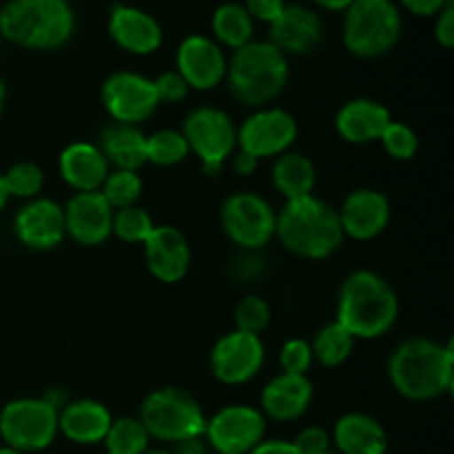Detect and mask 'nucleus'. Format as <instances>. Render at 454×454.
I'll return each instance as SVG.
<instances>
[{
    "label": "nucleus",
    "mask_w": 454,
    "mask_h": 454,
    "mask_svg": "<svg viewBox=\"0 0 454 454\" xmlns=\"http://www.w3.org/2000/svg\"><path fill=\"white\" fill-rule=\"evenodd\" d=\"M58 434V408L44 397L13 399L0 411L4 446L27 454L44 450Z\"/></svg>",
    "instance_id": "1a4fd4ad"
},
{
    "label": "nucleus",
    "mask_w": 454,
    "mask_h": 454,
    "mask_svg": "<svg viewBox=\"0 0 454 454\" xmlns=\"http://www.w3.org/2000/svg\"><path fill=\"white\" fill-rule=\"evenodd\" d=\"M333 442L340 454H386L388 434L375 417L366 412H346L333 428Z\"/></svg>",
    "instance_id": "a878e982"
},
{
    "label": "nucleus",
    "mask_w": 454,
    "mask_h": 454,
    "mask_svg": "<svg viewBox=\"0 0 454 454\" xmlns=\"http://www.w3.org/2000/svg\"><path fill=\"white\" fill-rule=\"evenodd\" d=\"M266 417L248 403H231L207 419L204 439L215 454H248L264 442Z\"/></svg>",
    "instance_id": "f8f14e48"
},
{
    "label": "nucleus",
    "mask_w": 454,
    "mask_h": 454,
    "mask_svg": "<svg viewBox=\"0 0 454 454\" xmlns=\"http://www.w3.org/2000/svg\"><path fill=\"white\" fill-rule=\"evenodd\" d=\"M380 142L384 145L386 153L393 160H399V162H408V160L415 158L417 151H419V136H417L408 124L397 122V120H393V122L386 127Z\"/></svg>",
    "instance_id": "e433bc0d"
},
{
    "label": "nucleus",
    "mask_w": 454,
    "mask_h": 454,
    "mask_svg": "<svg viewBox=\"0 0 454 454\" xmlns=\"http://www.w3.org/2000/svg\"><path fill=\"white\" fill-rule=\"evenodd\" d=\"M248 454H300V452H297V448L293 446V442H286V439H266V442L257 443V446Z\"/></svg>",
    "instance_id": "c03bdc74"
},
{
    "label": "nucleus",
    "mask_w": 454,
    "mask_h": 454,
    "mask_svg": "<svg viewBox=\"0 0 454 454\" xmlns=\"http://www.w3.org/2000/svg\"><path fill=\"white\" fill-rule=\"evenodd\" d=\"M270 324V306L264 297L247 295L235 306V331L260 335Z\"/></svg>",
    "instance_id": "c9c22d12"
},
{
    "label": "nucleus",
    "mask_w": 454,
    "mask_h": 454,
    "mask_svg": "<svg viewBox=\"0 0 454 454\" xmlns=\"http://www.w3.org/2000/svg\"><path fill=\"white\" fill-rule=\"evenodd\" d=\"M231 96L251 109L270 106L288 84V58L269 40H251L235 49L226 65Z\"/></svg>",
    "instance_id": "20e7f679"
},
{
    "label": "nucleus",
    "mask_w": 454,
    "mask_h": 454,
    "mask_svg": "<svg viewBox=\"0 0 454 454\" xmlns=\"http://www.w3.org/2000/svg\"><path fill=\"white\" fill-rule=\"evenodd\" d=\"M171 454H208V443L204 442V437L184 439L180 443H173Z\"/></svg>",
    "instance_id": "49530a36"
},
{
    "label": "nucleus",
    "mask_w": 454,
    "mask_h": 454,
    "mask_svg": "<svg viewBox=\"0 0 454 454\" xmlns=\"http://www.w3.org/2000/svg\"><path fill=\"white\" fill-rule=\"evenodd\" d=\"M244 9H247L253 20L273 25L286 9V0H244Z\"/></svg>",
    "instance_id": "a19ab883"
},
{
    "label": "nucleus",
    "mask_w": 454,
    "mask_h": 454,
    "mask_svg": "<svg viewBox=\"0 0 454 454\" xmlns=\"http://www.w3.org/2000/svg\"><path fill=\"white\" fill-rule=\"evenodd\" d=\"M111 421L114 417L105 403L96 399H75L58 411V433L80 446H93L105 442Z\"/></svg>",
    "instance_id": "393cba45"
},
{
    "label": "nucleus",
    "mask_w": 454,
    "mask_h": 454,
    "mask_svg": "<svg viewBox=\"0 0 454 454\" xmlns=\"http://www.w3.org/2000/svg\"><path fill=\"white\" fill-rule=\"evenodd\" d=\"M324 22L304 4H286L282 16L269 25V43L284 56H309L322 44Z\"/></svg>",
    "instance_id": "aec40b11"
},
{
    "label": "nucleus",
    "mask_w": 454,
    "mask_h": 454,
    "mask_svg": "<svg viewBox=\"0 0 454 454\" xmlns=\"http://www.w3.org/2000/svg\"><path fill=\"white\" fill-rule=\"evenodd\" d=\"M145 454H171V450H146Z\"/></svg>",
    "instance_id": "603ef678"
},
{
    "label": "nucleus",
    "mask_w": 454,
    "mask_h": 454,
    "mask_svg": "<svg viewBox=\"0 0 454 454\" xmlns=\"http://www.w3.org/2000/svg\"><path fill=\"white\" fill-rule=\"evenodd\" d=\"M149 442V433L137 417H118L105 434L106 454H145Z\"/></svg>",
    "instance_id": "7c9ffc66"
},
{
    "label": "nucleus",
    "mask_w": 454,
    "mask_h": 454,
    "mask_svg": "<svg viewBox=\"0 0 454 454\" xmlns=\"http://www.w3.org/2000/svg\"><path fill=\"white\" fill-rule=\"evenodd\" d=\"M275 238L288 253L304 260H326L344 242L337 208L313 193L286 200L278 213Z\"/></svg>",
    "instance_id": "7ed1b4c3"
},
{
    "label": "nucleus",
    "mask_w": 454,
    "mask_h": 454,
    "mask_svg": "<svg viewBox=\"0 0 454 454\" xmlns=\"http://www.w3.org/2000/svg\"><path fill=\"white\" fill-rule=\"evenodd\" d=\"M226 238L244 251H262L275 238L278 213L270 202L251 191H238L224 200L220 208Z\"/></svg>",
    "instance_id": "9d476101"
},
{
    "label": "nucleus",
    "mask_w": 454,
    "mask_h": 454,
    "mask_svg": "<svg viewBox=\"0 0 454 454\" xmlns=\"http://www.w3.org/2000/svg\"><path fill=\"white\" fill-rule=\"evenodd\" d=\"M180 131L208 177H215L238 149V127L233 118L217 106L204 105L189 111Z\"/></svg>",
    "instance_id": "6e6552de"
},
{
    "label": "nucleus",
    "mask_w": 454,
    "mask_h": 454,
    "mask_svg": "<svg viewBox=\"0 0 454 454\" xmlns=\"http://www.w3.org/2000/svg\"><path fill=\"white\" fill-rule=\"evenodd\" d=\"M313 362V350L306 340H288L279 350V366L288 375H309Z\"/></svg>",
    "instance_id": "4c0bfd02"
},
{
    "label": "nucleus",
    "mask_w": 454,
    "mask_h": 454,
    "mask_svg": "<svg viewBox=\"0 0 454 454\" xmlns=\"http://www.w3.org/2000/svg\"><path fill=\"white\" fill-rule=\"evenodd\" d=\"M313 3L326 12H346L355 0H313Z\"/></svg>",
    "instance_id": "de8ad7c7"
},
{
    "label": "nucleus",
    "mask_w": 454,
    "mask_h": 454,
    "mask_svg": "<svg viewBox=\"0 0 454 454\" xmlns=\"http://www.w3.org/2000/svg\"><path fill=\"white\" fill-rule=\"evenodd\" d=\"M402 12L393 0H355L344 12V44L353 56L372 60L402 40Z\"/></svg>",
    "instance_id": "423d86ee"
},
{
    "label": "nucleus",
    "mask_w": 454,
    "mask_h": 454,
    "mask_svg": "<svg viewBox=\"0 0 454 454\" xmlns=\"http://www.w3.org/2000/svg\"><path fill=\"white\" fill-rule=\"evenodd\" d=\"M341 233L344 238L357 242L375 239L388 229L390 224V202L381 191L377 189H357L341 202L337 208Z\"/></svg>",
    "instance_id": "a211bd4d"
},
{
    "label": "nucleus",
    "mask_w": 454,
    "mask_h": 454,
    "mask_svg": "<svg viewBox=\"0 0 454 454\" xmlns=\"http://www.w3.org/2000/svg\"><path fill=\"white\" fill-rule=\"evenodd\" d=\"M4 184H7L9 198H20V200H34L40 198V191L44 186V173L38 164L34 162H18L3 173Z\"/></svg>",
    "instance_id": "f704fd0d"
},
{
    "label": "nucleus",
    "mask_w": 454,
    "mask_h": 454,
    "mask_svg": "<svg viewBox=\"0 0 454 454\" xmlns=\"http://www.w3.org/2000/svg\"><path fill=\"white\" fill-rule=\"evenodd\" d=\"M257 164H260V160L253 158V155H248V153H244V151H239V149H235V153L231 155V168H233L238 176H244V177L253 176L257 168Z\"/></svg>",
    "instance_id": "a18cd8bd"
},
{
    "label": "nucleus",
    "mask_w": 454,
    "mask_h": 454,
    "mask_svg": "<svg viewBox=\"0 0 454 454\" xmlns=\"http://www.w3.org/2000/svg\"><path fill=\"white\" fill-rule=\"evenodd\" d=\"M111 40L133 56H151L162 47V27L145 9L131 4H114L109 12Z\"/></svg>",
    "instance_id": "412c9836"
},
{
    "label": "nucleus",
    "mask_w": 454,
    "mask_h": 454,
    "mask_svg": "<svg viewBox=\"0 0 454 454\" xmlns=\"http://www.w3.org/2000/svg\"><path fill=\"white\" fill-rule=\"evenodd\" d=\"M4 98H7V87H4L3 78H0V115H3V109H4Z\"/></svg>",
    "instance_id": "8fccbe9b"
},
{
    "label": "nucleus",
    "mask_w": 454,
    "mask_h": 454,
    "mask_svg": "<svg viewBox=\"0 0 454 454\" xmlns=\"http://www.w3.org/2000/svg\"><path fill=\"white\" fill-rule=\"evenodd\" d=\"M62 211H65L67 235L80 247H100L111 238L114 208L102 198L100 191L74 193Z\"/></svg>",
    "instance_id": "dca6fc26"
},
{
    "label": "nucleus",
    "mask_w": 454,
    "mask_h": 454,
    "mask_svg": "<svg viewBox=\"0 0 454 454\" xmlns=\"http://www.w3.org/2000/svg\"><path fill=\"white\" fill-rule=\"evenodd\" d=\"M355 341L357 340L335 319V322L319 328L317 335L313 337V344H310L313 359H317L326 368L341 366L353 355Z\"/></svg>",
    "instance_id": "c756f323"
},
{
    "label": "nucleus",
    "mask_w": 454,
    "mask_h": 454,
    "mask_svg": "<svg viewBox=\"0 0 454 454\" xmlns=\"http://www.w3.org/2000/svg\"><path fill=\"white\" fill-rule=\"evenodd\" d=\"M270 180L279 195H284L286 200H297L313 193L315 182H317V168L309 155L286 151L275 160Z\"/></svg>",
    "instance_id": "cd10ccee"
},
{
    "label": "nucleus",
    "mask_w": 454,
    "mask_h": 454,
    "mask_svg": "<svg viewBox=\"0 0 454 454\" xmlns=\"http://www.w3.org/2000/svg\"><path fill=\"white\" fill-rule=\"evenodd\" d=\"M13 231L20 244L34 251H51L65 239V211L49 198H34L18 208Z\"/></svg>",
    "instance_id": "f3484780"
},
{
    "label": "nucleus",
    "mask_w": 454,
    "mask_h": 454,
    "mask_svg": "<svg viewBox=\"0 0 454 454\" xmlns=\"http://www.w3.org/2000/svg\"><path fill=\"white\" fill-rule=\"evenodd\" d=\"M403 9H408L411 13L421 18H430L437 16L446 4H450L452 0H399Z\"/></svg>",
    "instance_id": "37998d69"
},
{
    "label": "nucleus",
    "mask_w": 454,
    "mask_h": 454,
    "mask_svg": "<svg viewBox=\"0 0 454 454\" xmlns=\"http://www.w3.org/2000/svg\"><path fill=\"white\" fill-rule=\"evenodd\" d=\"M75 16L62 0H7L0 7V38L34 51H53L71 40Z\"/></svg>",
    "instance_id": "39448f33"
},
{
    "label": "nucleus",
    "mask_w": 454,
    "mask_h": 454,
    "mask_svg": "<svg viewBox=\"0 0 454 454\" xmlns=\"http://www.w3.org/2000/svg\"><path fill=\"white\" fill-rule=\"evenodd\" d=\"M399 317L395 288L375 270H353L337 295V322L355 340H380Z\"/></svg>",
    "instance_id": "f03ea898"
},
{
    "label": "nucleus",
    "mask_w": 454,
    "mask_h": 454,
    "mask_svg": "<svg viewBox=\"0 0 454 454\" xmlns=\"http://www.w3.org/2000/svg\"><path fill=\"white\" fill-rule=\"evenodd\" d=\"M7 202H9V191H7V184H4L3 173H0V211L7 207Z\"/></svg>",
    "instance_id": "09e8293b"
},
{
    "label": "nucleus",
    "mask_w": 454,
    "mask_h": 454,
    "mask_svg": "<svg viewBox=\"0 0 454 454\" xmlns=\"http://www.w3.org/2000/svg\"><path fill=\"white\" fill-rule=\"evenodd\" d=\"M142 426L151 439L164 443H180L184 439L204 437L207 417L191 393L182 388H160L146 395L140 406Z\"/></svg>",
    "instance_id": "0eeeda50"
},
{
    "label": "nucleus",
    "mask_w": 454,
    "mask_h": 454,
    "mask_svg": "<svg viewBox=\"0 0 454 454\" xmlns=\"http://www.w3.org/2000/svg\"><path fill=\"white\" fill-rule=\"evenodd\" d=\"M211 29L215 35V43L220 47L239 49L253 40V31H255V20L248 16L244 4L239 3H224L213 12Z\"/></svg>",
    "instance_id": "c85d7f7f"
},
{
    "label": "nucleus",
    "mask_w": 454,
    "mask_h": 454,
    "mask_svg": "<svg viewBox=\"0 0 454 454\" xmlns=\"http://www.w3.org/2000/svg\"><path fill=\"white\" fill-rule=\"evenodd\" d=\"M155 96H158V102H167V105H177V102H184L189 98V84L184 82L177 71H164L158 78L153 80Z\"/></svg>",
    "instance_id": "58836bf2"
},
{
    "label": "nucleus",
    "mask_w": 454,
    "mask_h": 454,
    "mask_svg": "<svg viewBox=\"0 0 454 454\" xmlns=\"http://www.w3.org/2000/svg\"><path fill=\"white\" fill-rule=\"evenodd\" d=\"M297 133L295 115L279 106H262L238 127V149L257 160L278 158L291 151Z\"/></svg>",
    "instance_id": "9b49d317"
},
{
    "label": "nucleus",
    "mask_w": 454,
    "mask_h": 454,
    "mask_svg": "<svg viewBox=\"0 0 454 454\" xmlns=\"http://www.w3.org/2000/svg\"><path fill=\"white\" fill-rule=\"evenodd\" d=\"M142 177L137 171H124V168H114L106 176L105 184L100 186L102 198L109 202L114 211L124 207H133L142 198Z\"/></svg>",
    "instance_id": "72a5a7b5"
},
{
    "label": "nucleus",
    "mask_w": 454,
    "mask_h": 454,
    "mask_svg": "<svg viewBox=\"0 0 454 454\" xmlns=\"http://www.w3.org/2000/svg\"><path fill=\"white\" fill-rule=\"evenodd\" d=\"M145 262L149 273L162 284H177L184 279L191 269V247L189 239L184 238L176 226H155L146 238Z\"/></svg>",
    "instance_id": "6ab92c4d"
},
{
    "label": "nucleus",
    "mask_w": 454,
    "mask_h": 454,
    "mask_svg": "<svg viewBox=\"0 0 454 454\" xmlns=\"http://www.w3.org/2000/svg\"><path fill=\"white\" fill-rule=\"evenodd\" d=\"M189 145L177 129H160L146 136V162L155 167H176L189 158Z\"/></svg>",
    "instance_id": "2f4dec72"
},
{
    "label": "nucleus",
    "mask_w": 454,
    "mask_h": 454,
    "mask_svg": "<svg viewBox=\"0 0 454 454\" xmlns=\"http://www.w3.org/2000/svg\"><path fill=\"white\" fill-rule=\"evenodd\" d=\"M393 388L411 402H430L448 395L454 386L452 341L412 337L402 341L388 359Z\"/></svg>",
    "instance_id": "f257e3e1"
},
{
    "label": "nucleus",
    "mask_w": 454,
    "mask_h": 454,
    "mask_svg": "<svg viewBox=\"0 0 454 454\" xmlns=\"http://www.w3.org/2000/svg\"><path fill=\"white\" fill-rule=\"evenodd\" d=\"M155 229V222L142 207H124L114 211V222H111V235L124 244H145L151 231Z\"/></svg>",
    "instance_id": "473e14b6"
},
{
    "label": "nucleus",
    "mask_w": 454,
    "mask_h": 454,
    "mask_svg": "<svg viewBox=\"0 0 454 454\" xmlns=\"http://www.w3.org/2000/svg\"><path fill=\"white\" fill-rule=\"evenodd\" d=\"M62 3H69V0H62Z\"/></svg>",
    "instance_id": "5fc2aeb1"
},
{
    "label": "nucleus",
    "mask_w": 454,
    "mask_h": 454,
    "mask_svg": "<svg viewBox=\"0 0 454 454\" xmlns=\"http://www.w3.org/2000/svg\"><path fill=\"white\" fill-rule=\"evenodd\" d=\"M98 149L114 168L140 171L146 164V136L136 124L109 122L100 131Z\"/></svg>",
    "instance_id": "bb28decb"
},
{
    "label": "nucleus",
    "mask_w": 454,
    "mask_h": 454,
    "mask_svg": "<svg viewBox=\"0 0 454 454\" xmlns=\"http://www.w3.org/2000/svg\"><path fill=\"white\" fill-rule=\"evenodd\" d=\"M393 115L381 102L371 98H355L344 102L335 115V129L348 145H371L381 137Z\"/></svg>",
    "instance_id": "4be33fe9"
},
{
    "label": "nucleus",
    "mask_w": 454,
    "mask_h": 454,
    "mask_svg": "<svg viewBox=\"0 0 454 454\" xmlns=\"http://www.w3.org/2000/svg\"><path fill=\"white\" fill-rule=\"evenodd\" d=\"M266 348L260 335L231 331L215 341L208 355L213 377L224 386L248 384L264 366Z\"/></svg>",
    "instance_id": "4468645a"
},
{
    "label": "nucleus",
    "mask_w": 454,
    "mask_h": 454,
    "mask_svg": "<svg viewBox=\"0 0 454 454\" xmlns=\"http://www.w3.org/2000/svg\"><path fill=\"white\" fill-rule=\"evenodd\" d=\"M226 65L229 60L224 49L208 35H186L177 47L176 71L195 91H211L220 87L226 78Z\"/></svg>",
    "instance_id": "2eb2a0df"
},
{
    "label": "nucleus",
    "mask_w": 454,
    "mask_h": 454,
    "mask_svg": "<svg viewBox=\"0 0 454 454\" xmlns=\"http://www.w3.org/2000/svg\"><path fill=\"white\" fill-rule=\"evenodd\" d=\"M100 100L114 122L136 124V127L146 122L160 106L153 80L136 71L111 74L102 84Z\"/></svg>",
    "instance_id": "ddd939ff"
},
{
    "label": "nucleus",
    "mask_w": 454,
    "mask_h": 454,
    "mask_svg": "<svg viewBox=\"0 0 454 454\" xmlns=\"http://www.w3.org/2000/svg\"><path fill=\"white\" fill-rule=\"evenodd\" d=\"M434 38L443 49H450L454 44V4H446L442 12L437 13V22H434Z\"/></svg>",
    "instance_id": "79ce46f5"
},
{
    "label": "nucleus",
    "mask_w": 454,
    "mask_h": 454,
    "mask_svg": "<svg viewBox=\"0 0 454 454\" xmlns=\"http://www.w3.org/2000/svg\"><path fill=\"white\" fill-rule=\"evenodd\" d=\"M324 454H340L337 450H328V452H324Z\"/></svg>",
    "instance_id": "864d4df0"
},
{
    "label": "nucleus",
    "mask_w": 454,
    "mask_h": 454,
    "mask_svg": "<svg viewBox=\"0 0 454 454\" xmlns=\"http://www.w3.org/2000/svg\"><path fill=\"white\" fill-rule=\"evenodd\" d=\"M293 446L300 454H324L331 450V434L319 426H309V428L300 430Z\"/></svg>",
    "instance_id": "ea45409f"
},
{
    "label": "nucleus",
    "mask_w": 454,
    "mask_h": 454,
    "mask_svg": "<svg viewBox=\"0 0 454 454\" xmlns=\"http://www.w3.org/2000/svg\"><path fill=\"white\" fill-rule=\"evenodd\" d=\"M313 402V384L309 375H282L273 377L262 388V415L275 421H295L304 417Z\"/></svg>",
    "instance_id": "5701e85b"
},
{
    "label": "nucleus",
    "mask_w": 454,
    "mask_h": 454,
    "mask_svg": "<svg viewBox=\"0 0 454 454\" xmlns=\"http://www.w3.org/2000/svg\"><path fill=\"white\" fill-rule=\"evenodd\" d=\"M58 171L75 193H87V191H100L111 167L98 145L74 142L62 149L58 158Z\"/></svg>",
    "instance_id": "b1692460"
},
{
    "label": "nucleus",
    "mask_w": 454,
    "mask_h": 454,
    "mask_svg": "<svg viewBox=\"0 0 454 454\" xmlns=\"http://www.w3.org/2000/svg\"><path fill=\"white\" fill-rule=\"evenodd\" d=\"M0 454H22V452L13 450V448H7V446H3V448H0Z\"/></svg>",
    "instance_id": "3c124183"
}]
</instances>
